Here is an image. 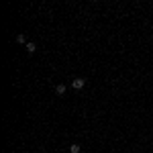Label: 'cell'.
Returning <instances> with one entry per match:
<instances>
[{
  "label": "cell",
  "instance_id": "obj_4",
  "mask_svg": "<svg viewBox=\"0 0 153 153\" xmlns=\"http://www.w3.org/2000/svg\"><path fill=\"white\" fill-rule=\"evenodd\" d=\"M80 151H82L80 145H70V153H80Z\"/></svg>",
  "mask_w": 153,
  "mask_h": 153
},
{
  "label": "cell",
  "instance_id": "obj_1",
  "mask_svg": "<svg viewBox=\"0 0 153 153\" xmlns=\"http://www.w3.org/2000/svg\"><path fill=\"white\" fill-rule=\"evenodd\" d=\"M84 86H86V80H84V78H76V80L71 82V88H74V90H82Z\"/></svg>",
  "mask_w": 153,
  "mask_h": 153
},
{
  "label": "cell",
  "instance_id": "obj_3",
  "mask_svg": "<svg viewBox=\"0 0 153 153\" xmlns=\"http://www.w3.org/2000/svg\"><path fill=\"white\" fill-rule=\"evenodd\" d=\"M25 49H27L29 53H35V51H37V45H35V43H31V41H29V43L25 45Z\"/></svg>",
  "mask_w": 153,
  "mask_h": 153
},
{
  "label": "cell",
  "instance_id": "obj_5",
  "mask_svg": "<svg viewBox=\"0 0 153 153\" xmlns=\"http://www.w3.org/2000/svg\"><path fill=\"white\" fill-rule=\"evenodd\" d=\"M16 41H19V43H25L27 39H25V35H23V33H21V35H16Z\"/></svg>",
  "mask_w": 153,
  "mask_h": 153
},
{
  "label": "cell",
  "instance_id": "obj_2",
  "mask_svg": "<svg viewBox=\"0 0 153 153\" xmlns=\"http://www.w3.org/2000/svg\"><path fill=\"white\" fill-rule=\"evenodd\" d=\"M65 90H68V86H65V84H59L57 88H55V92H57L59 96H63V94H65Z\"/></svg>",
  "mask_w": 153,
  "mask_h": 153
}]
</instances>
